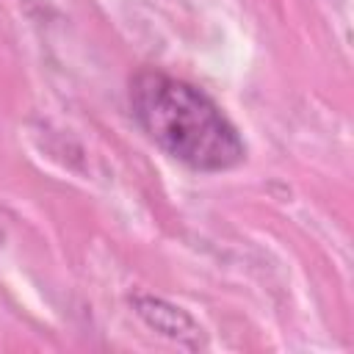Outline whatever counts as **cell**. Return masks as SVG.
Instances as JSON below:
<instances>
[{"mask_svg": "<svg viewBox=\"0 0 354 354\" xmlns=\"http://www.w3.org/2000/svg\"><path fill=\"white\" fill-rule=\"evenodd\" d=\"M138 124L169 155L199 171H221L243 160V141L227 116L191 83L163 72H141L130 83Z\"/></svg>", "mask_w": 354, "mask_h": 354, "instance_id": "1", "label": "cell"}, {"mask_svg": "<svg viewBox=\"0 0 354 354\" xmlns=\"http://www.w3.org/2000/svg\"><path fill=\"white\" fill-rule=\"evenodd\" d=\"M138 313L147 318L149 326H155L158 332L169 335V337H183V335H196V326L188 315H183L180 310L169 307L166 301L158 299H141L138 301Z\"/></svg>", "mask_w": 354, "mask_h": 354, "instance_id": "2", "label": "cell"}]
</instances>
